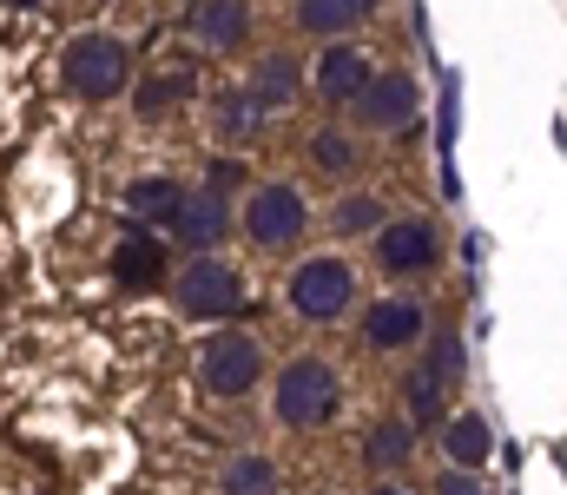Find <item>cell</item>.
<instances>
[{
  "mask_svg": "<svg viewBox=\"0 0 567 495\" xmlns=\"http://www.w3.org/2000/svg\"><path fill=\"white\" fill-rule=\"evenodd\" d=\"M271 416L284 430H323L343 416V377L323 363V357H290L278 370V390H271Z\"/></svg>",
  "mask_w": 567,
  "mask_h": 495,
  "instance_id": "6da1fadb",
  "label": "cell"
},
{
  "mask_svg": "<svg viewBox=\"0 0 567 495\" xmlns=\"http://www.w3.org/2000/svg\"><path fill=\"white\" fill-rule=\"evenodd\" d=\"M172 298H178V311H185V318L225 324L231 311H245V278H238V265H231V258L198 251V258H185V265H178Z\"/></svg>",
  "mask_w": 567,
  "mask_h": 495,
  "instance_id": "7a4b0ae2",
  "label": "cell"
},
{
  "mask_svg": "<svg viewBox=\"0 0 567 495\" xmlns=\"http://www.w3.org/2000/svg\"><path fill=\"white\" fill-rule=\"evenodd\" d=\"M60 73H66V86H73L80 100H113V93L133 86V47H126L120 33H80V40L66 47Z\"/></svg>",
  "mask_w": 567,
  "mask_h": 495,
  "instance_id": "3957f363",
  "label": "cell"
},
{
  "mask_svg": "<svg viewBox=\"0 0 567 495\" xmlns=\"http://www.w3.org/2000/svg\"><path fill=\"white\" fill-rule=\"evenodd\" d=\"M284 298H290V311H297L303 324H343L350 305H357V271H350L343 258H303V265L290 271Z\"/></svg>",
  "mask_w": 567,
  "mask_h": 495,
  "instance_id": "277c9868",
  "label": "cell"
},
{
  "mask_svg": "<svg viewBox=\"0 0 567 495\" xmlns=\"http://www.w3.org/2000/svg\"><path fill=\"white\" fill-rule=\"evenodd\" d=\"M258 377H265V343L251 330H212L198 343V383L212 396H245L258 390Z\"/></svg>",
  "mask_w": 567,
  "mask_h": 495,
  "instance_id": "5b68a950",
  "label": "cell"
},
{
  "mask_svg": "<svg viewBox=\"0 0 567 495\" xmlns=\"http://www.w3.org/2000/svg\"><path fill=\"white\" fill-rule=\"evenodd\" d=\"M303 225H310V205H303V192L284 185V178L258 185L251 205H245V238H251L258 251H284V245H297Z\"/></svg>",
  "mask_w": 567,
  "mask_h": 495,
  "instance_id": "8992f818",
  "label": "cell"
},
{
  "mask_svg": "<svg viewBox=\"0 0 567 495\" xmlns=\"http://www.w3.org/2000/svg\"><path fill=\"white\" fill-rule=\"evenodd\" d=\"M370 251H377V265L390 278H416V271H435L442 265V231L429 218H383Z\"/></svg>",
  "mask_w": 567,
  "mask_h": 495,
  "instance_id": "52a82bcc",
  "label": "cell"
},
{
  "mask_svg": "<svg viewBox=\"0 0 567 495\" xmlns=\"http://www.w3.org/2000/svg\"><path fill=\"white\" fill-rule=\"evenodd\" d=\"M350 106H357V126H370V133H410L416 106H423V86L410 73H383V80L370 73V86Z\"/></svg>",
  "mask_w": 567,
  "mask_h": 495,
  "instance_id": "ba28073f",
  "label": "cell"
},
{
  "mask_svg": "<svg viewBox=\"0 0 567 495\" xmlns=\"http://www.w3.org/2000/svg\"><path fill=\"white\" fill-rule=\"evenodd\" d=\"M231 225H238V218H231V198H225V192H185L178 212L165 218V231H172L178 245H192V258L212 251V245H225Z\"/></svg>",
  "mask_w": 567,
  "mask_h": 495,
  "instance_id": "9c48e42d",
  "label": "cell"
},
{
  "mask_svg": "<svg viewBox=\"0 0 567 495\" xmlns=\"http://www.w3.org/2000/svg\"><path fill=\"white\" fill-rule=\"evenodd\" d=\"M185 33L212 53H238L251 40V0H192Z\"/></svg>",
  "mask_w": 567,
  "mask_h": 495,
  "instance_id": "30bf717a",
  "label": "cell"
},
{
  "mask_svg": "<svg viewBox=\"0 0 567 495\" xmlns=\"http://www.w3.org/2000/svg\"><path fill=\"white\" fill-rule=\"evenodd\" d=\"M423 330H429V311L416 298H377L363 311V343L370 350H410V343H423Z\"/></svg>",
  "mask_w": 567,
  "mask_h": 495,
  "instance_id": "8fae6325",
  "label": "cell"
},
{
  "mask_svg": "<svg viewBox=\"0 0 567 495\" xmlns=\"http://www.w3.org/2000/svg\"><path fill=\"white\" fill-rule=\"evenodd\" d=\"M442 456H449V470L482 476L488 456H495V430H488V416H482V410H455V416L442 423Z\"/></svg>",
  "mask_w": 567,
  "mask_h": 495,
  "instance_id": "7c38bea8",
  "label": "cell"
},
{
  "mask_svg": "<svg viewBox=\"0 0 567 495\" xmlns=\"http://www.w3.org/2000/svg\"><path fill=\"white\" fill-rule=\"evenodd\" d=\"M317 93L330 100V106H350L363 86H370V60L357 53V47H323V60H317Z\"/></svg>",
  "mask_w": 567,
  "mask_h": 495,
  "instance_id": "4fadbf2b",
  "label": "cell"
},
{
  "mask_svg": "<svg viewBox=\"0 0 567 495\" xmlns=\"http://www.w3.org/2000/svg\"><path fill=\"white\" fill-rule=\"evenodd\" d=\"M271 126V113L245 93V86H231V93H218V106H212V133L225 140V146H258V133Z\"/></svg>",
  "mask_w": 567,
  "mask_h": 495,
  "instance_id": "5bb4252c",
  "label": "cell"
},
{
  "mask_svg": "<svg viewBox=\"0 0 567 495\" xmlns=\"http://www.w3.org/2000/svg\"><path fill=\"white\" fill-rule=\"evenodd\" d=\"M297 80H303V73H297V60H290V53H265L245 93H251V100H258L265 113H284V106H297V93H303Z\"/></svg>",
  "mask_w": 567,
  "mask_h": 495,
  "instance_id": "9a60e30c",
  "label": "cell"
},
{
  "mask_svg": "<svg viewBox=\"0 0 567 495\" xmlns=\"http://www.w3.org/2000/svg\"><path fill=\"white\" fill-rule=\"evenodd\" d=\"M410 456H416V430H410L403 416H383V423L363 436V463H370L377 476H396Z\"/></svg>",
  "mask_w": 567,
  "mask_h": 495,
  "instance_id": "2e32d148",
  "label": "cell"
},
{
  "mask_svg": "<svg viewBox=\"0 0 567 495\" xmlns=\"http://www.w3.org/2000/svg\"><path fill=\"white\" fill-rule=\"evenodd\" d=\"M113 271H120V285H133V291L158 285V278H165V245H152L145 231H126L120 251H113Z\"/></svg>",
  "mask_w": 567,
  "mask_h": 495,
  "instance_id": "e0dca14e",
  "label": "cell"
},
{
  "mask_svg": "<svg viewBox=\"0 0 567 495\" xmlns=\"http://www.w3.org/2000/svg\"><path fill=\"white\" fill-rule=\"evenodd\" d=\"M178 198H185V185H178V178H158V172L126 185V212H133V218H152V225H165V218L178 212Z\"/></svg>",
  "mask_w": 567,
  "mask_h": 495,
  "instance_id": "ac0fdd59",
  "label": "cell"
},
{
  "mask_svg": "<svg viewBox=\"0 0 567 495\" xmlns=\"http://www.w3.org/2000/svg\"><path fill=\"white\" fill-rule=\"evenodd\" d=\"M225 495H278V463L271 456H231L225 463Z\"/></svg>",
  "mask_w": 567,
  "mask_h": 495,
  "instance_id": "d6986e66",
  "label": "cell"
},
{
  "mask_svg": "<svg viewBox=\"0 0 567 495\" xmlns=\"http://www.w3.org/2000/svg\"><path fill=\"white\" fill-rule=\"evenodd\" d=\"M297 27L317 33V40H330V33H350L357 13H350V0H297Z\"/></svg>",
  "mask_w": 567,
  "mask_h": 495,
  "instance_id": "ffe728a7",
  "label": "cell"
},
{
  "mask_svg": "<svg viewBox=\"0 0 567 495\" xmlns=\"http://www.w3.org/2000/svg\"><path fill=\"white\" fill-rule=\"evenodd\" d=\"M185 86H192L185 73H152V80H145L140 93H133V106H140V120H165V113H172V106L185 100Z\"/></svg>",
  "mask_w": 567,
  "mask_h": 495,
  "instance_id": "44dd1931",
  "label": "cell"
},
{
  "mask_svg": "<svg viewBox=\"0 0 567 495\" xmlns=\"http://www.w3.org/2000/svg\"><path fill=\"white\" fill-rule=\"evenodd\" d=\"M383 225V205L370 198V192H350L337 212H330V231H343V238H363V231H377Z\"/></svg>",
  "mask_w": 567,
  "mask_h": 495,
  "instance_id": "7402d4cb",
  "label": "cell"
},
{
  "mask_svg": "<svg viewBox=\"0 0 567 495\" xmlns=\"http://www.w3.org/2000/svg\"><path fill=\"white\" fill-rule=\"evenodd\" d=\"M442 396H449V390H442L429 370H410V383H403V403H410V416H403V423H410V430H416V423H435V416H442Z\"/></svg>",
  "mask_w": 567,
  "mask_h": 495,
  "instance_id": "603a6c76",
  "label": "cell"
},
{
  "mask_svg": "<svg viewBox=\"0 0 567 495\" xmlns=\"http://www.w3.org/2000/svg\"><path fill=\"white\" fill-rule=\"evenodd\" d=\"M310 159L323 165V172H350V165H357V146H350L337 126H323V133H310Z\"/></svg>",
  "mask_w": 567,
  "mask_h": 495,
  "instance_id": "cb8c5ba5",
  "label": "cell"
},
{
  "mask_svg": "<svg viewBox=\"0 0 567 495\" xmlns=\"http://www.w3.org/2000/svg\"><path fill=\"white\" fill-rule=\"evenodd\" d=\"M435 495H488V483L482 476H462V470H442L435 476Z\"/></svg>",
  "mask_w": 567,
  "mask_h": 495,
  "instance_id": "d4e9b609",
  "label": "cell"
},
{
  "mask_svg": "<svg viewBox=\"0 0 567 495\" xmlns=\"http://www.w3.org/2000/svg\"><path fill=\"white\" fill-rule=\"evenodd\" d=\"M231 185H245V165L218 159V165H212V178H205V192H231Z\"/></svg>",
  "mask_w": 567,
  "mask_h": 495,
  "instance_id": "484cf974",
  "label": "cell"
},
{
  "mask_svg": "<svg viewBox=\"0 0 567 495\" xmlns=\"http://www.w3.org/2000/svg\"><path fill=\"white\" fill-rule=\"evenodd\" d=\"M370 7H383V0H350V13H370Z\"/></svg>",
  "mask_w": 567,
  "mask_h": 495,
  "instance_id": "4316f807",
  "label": "cell"
},
{
  "mask_svg": "<svg viewBox=\"0 0 567 495\" xmlns=\"http://www.w3.org/2000/svg\"><path fill=\"white\" fill-rule=\"evenodd\" d=\"M370 495H410V489H396V483H377V489H370Z\"/></svg>",
  "mask_w": 567,
  "mask_h": 495,
  "instance_id": "83f0119b",
  "label": "cell"
}]
</instances>
